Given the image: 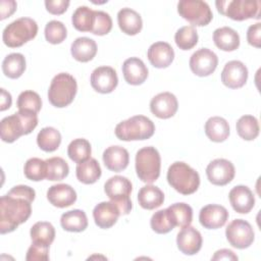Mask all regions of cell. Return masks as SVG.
<instances>
[{
  "label": "cell",
  "mask_w": 261,
  "mask_h": 261,
  "mask_svg": "<svg viewBox=\"0 0 261 261\" xmlns=\"http://www.w3.org/2000/svg\"><path fill=\"white\" fill-rule=\"evenodd\" d=\"M72 57L80 62L92 60L97 53V44L93 39L88 37L76 38L70 47Z\"/></svg>",
  "instance_id": "cell-26"
},
{
  "label": "cell",
  "mask_w": 261,
  "mask_h": 261,
  "mask_svg": "<svg viewBox=\"0 0 261 261\" xmlns=\"http://www.w3.org/2000/svg\"><path fill=\"white\" fill-rule=\"evenodd\" d=\"M36 192L24 185L13 187L0 199V232H11L25 222L32 213L31 203L35 200Z\"/></svg>",
  "instance_id": "cell-1"
},
{
  "label": "cell",
  "mask_w": 261,
  "mask_h": 261,
  "mask_svg": "<svg viewBox=\"0 0 261 261\" xmlns=\"http://www.w3.org/2000/svg\"><path fill=\"white\" fill-rule=\"evenodd\" d=\"M228 219V211L225 207L217 204L204 206L199 213V221L202 226L208 229L222 227Z\"/></svg>",
  "instance_id": "cell-16"
},
{
  "label": "cell",
  "mask_w": 261,
  "mask_h": 261,
  "mask_svg": "<svg viewBox=\"0 0 261 261\" xmlns=\"http://www.w3.org/2000/svg\"><path fill=\"white\" fill-rule=\"evenodd\" d=\"M138 202L142 208L153 210L163 204L164 194L158 187L147 185L139 191Z\"/></svg>",
  "instance_id": "cell-28"
},
{
  "label": "cell",
  "mask_w": 261,
  "mask_h": 261,
  "mask_svg": "<svg viewBox=\"0 0 261 261\" xmlns=\"http://www.w3.org/2000/svg\"><path fill=\"white\" fill-rule=\"evenodd\" d=\"M95 10L88 6H80L71 16V22L75 30L80 32H91L94 22Z\"/></svg>",
  "instance_id": "cell-38"
},
{
  "label": "cell",
  "mask_w": 261,
  "mask_h": 261,
  "mask_svg": "<svg viewBox=\"0 0 261 261\" xmlns=\"http://www.w3.org/2000/svg\"><path fill=\"white\" fill-rule=\"evenodd\" d=\"M12 103V98L11 95L5 90V89H1V104H0V110L4 111L6 109H8L11 106Z\"/></svg>",
  "instance_id": "cell-51"
},
{
  "label": "cell",
  "mask_w": 261,
  "mask_h": 261,
  "mask_svg": "<svg viewBox=\"0 0 261 261\" xmlns=\"http://www.w3.org/2000/svg\"><path fill=\"white\" fill-rule=\"evenodd\" d=\"M92 88L101 94L111 93L118 84L117 73L114 68L110 66H99L91 73Z\"/></svg>",
  "instance_id": "cell-14"
},
{
  "label": "cell",
  "mask_w": 261,
  "mask_h": 261,
  "mask_svg": "<svg viewBox=\"0 0 261 261\" xmlns=\"http://www.w3.org/2000/svg\"><path fill=\"white\" fill-rule=\"evenodd\" d=\"M103 162L109 170L119 172L127 167L129 155L123 147L110 146L103 152Z\"/></svg>",
  "instance_id": "cell-24"
},
{
  "label": "cell",
  "mask_w": 261,
  "mask_h": 261,
  "mask_svg": "<svg viewBox=\"0 0 261 261\" xmlns=\"http://www.w3.org/2000/svg\"><path fill=\"white\" fill-rule=\"evenodd\" d=\"M212 260H238V256L228 249H221L215 252Z\"/></svg>",
  "instance_id": "cell-50"
},
{
  "label": "cell",
  "mask_w": 261,
  "mask_h": 261,
  "mask_svg": "<svg viewBox=\"0 0 261 261\" xmlns=\"http://www.w3.org/2000/svg\"><path fill=\"white\" fill-rule=\"evenodd\" d=\"M205 134L212 142H223L229 136L228 122L223 117L212 116L205 122Z\"/></svg>",
  "instance_id": "cell-29"
},
{
  "label": "cell",
  "mask_w": 261,
  "mask_h": 261,
  "mask_svg": "<svg viewBox=\"0 0 261 261\" xmlns=\"http://www.w3.org/2000/svg\"><path fill=\"white\" fill-rule=\"evenodd\" d=\"M213 41L217 48L222 51H234L240 46L239 34L229 27L218 28L213 32Z\"/></svg>",
  "instance_id": "cell-27"
},
{
  "label": "cell",
  "mask_w": 261,
  "mask_h": 261,
  "mask_svg": "<svg viewBox=\"0 0 261 261\" xmlns=\"http://www.w3.org/2000/svg\"><path fill=\"white\" fill-rule=\"evenodd\" d=\"M217 55L208 48H201L192 54L190 68L198 76H208L217 67Z\"/></svg>",
  "instance_id": "cell-12"
},
{
  "label": "cell",
  "mask_w": 261,
  "mask_h": 261,
  "mask_svg": "<svg viewBox=\"0 0 261 261\" xmlns=\"http://www.w3.org/2000/svg\"><path fill=\"white\" fill-rule=\"evenodd\" d=\"M28 261H47L49 259V246L33 243L27 252Z\"/></svg>",
  "instance_id": "cell-46"
},
{
  "label": "cell",
  "mask_w": 261,
  "mask_h": 261,
  "mask_svg": "<svg viewBox=\"0 0 261 261\" xmlns=\"http://www.w3.org/2000/svg\"><path fill=\"white\" fill-rule=\"evenodd\" d=\"M45 6L48 12L51 14H62L66 11L67 7L69 6L68 0H46Z\"/></svg>",
  "instance_id": "cell-47"
},
{
  "label": "cell",
  "mask_w": 261,
  "mask_h": 261,
  "mask_svg": "<svg viewBox=\"0 0 261 261\" xmlns=\"http://www.w3.org/2000/svg\"><path fill=\"white\" fill-rule=\"evenodd\" d=\"M42 107V100L38 93L34 91H23L17 98L18 110H31L38 113Z\"/></svg>",
  "instance_id": "cell-43"
},
{
  "label": "cell",
  "mask_w": 261,
  "mask_h": 261,
  "mask_svg": "<svg viewBox=\"0 0 261 261\" xmlns=\"http://www.w3.org/2000/svg\"><path fill=\"white\" fill-rule=\"evenodd\" d=\"M150 224L151 228L157 233H167L175 227L167 208L155 212L151 217Z\"/></svg>",
  "instance_id": "cell-42"
},
{
  "label": "cell",
  "mask_w": 261,
  "mask_h": 261,
  "mask_svg": "<svg viewBox=\"0 0 261 261\" xmlns=\"http://www.w3.org/2000/svg\"><path fill=\"white\" fill-rule=\"evenodd\" d=\"M202 236L193 226H186L177 233L176 245L178 250L185 255H195L202 248Z\"/></svg>",
  "instance_id": "cell-18"
},
{
  "label": "cell",
  "mask_w": 261,
  "mask_h": 261,
  "mask_svg": "<svg viewBox=\"0 0 261 261\" xmlns=\"http://www.w3.org/2000/svg\"><path fill=\"white\" fill-rule=\"evenodd\" d=\"M61 143V135L59 130L52 126L42 128L37 136V144L45 152H53L57 150Z\"/></svg>",
  "instance_id": "cell-35"
},
{
  "label": "cell",
  "mask_w": 261,
  "mask_h": 261,
  "mask_svg": "<svg viewBox=\"0 0 261 261\" xmlns=\"http://www.w3.org/2000/svg\"><path fill=\"white\" fill-rule=\"evenodd\" d=\"M67 36L65 25L59 20H51L45 27V38L51 44L62 43Z\"/></svg>",
  "instance_id": "cell-44"
},
{
  "label": "cell",
  "mask_w": 261,
  "mask_h": 261,
  "mask_svg": "<svg viewBox=\"0 0 261 261\" xmlns=\"http://www.w3.org/2000/svg\"><path fill=\"white\" fill-rule=\"evenodd\" d=\"M178 108L176 97L170 92L159 93L150 102L151 112L158 118L166 119L172 117Z\"/></svg>",
  "instance_id": "cell-17"
},
{
  "label": "cell",
  "mask_w": 261,
  "mask_h": 261,
  "mask_svg": "<svg viewBox=\"0 0 261 261\" xmlns=\"http://www.w3.org/2000/svg\"><path fill=\"white\" fill-rule=\"evenodd\" d=\"M77 84L75 79L66 72L57 73L51 81L48 90L49 102L58 108L69 105L76 94Z\"/></svg>",
  "instance_id": "cell-5"
},
{
  "label": "cell",
  "mask_w": 261,
  "mask_h": 261,
  "mask_svg": "<svg viewBox=\"0 0 261 261\" xmlns=\"http://www.w3.org/2000/svg\"><path fill=\"white\" fill-rule=\"evenodd\" d=\"M132 190L130 180L122 175H114L104 185L106 196L118 207L121 215H126L132 210L133 205L129 198Z\"/></svg>",
  "instance_id": "cell-9"
},
{
  "label": "cell",
  "mask_w": 261,
  "mask_h": 261,
  "mask_svg": "<svg viewBox=\"0 0 261 261\" xmlns=\"http://www.w3.org/2000/svg\"><path fill=\"white\" fill-rule=\"evenodd\" d=\"M178 14L196 27L207 25L213 17L209 5L201 0H181L177 3Z\"/></svg>",
  "instance_id": "cell-10"
},
{
  "label": "cell",
  "mask_w": 261,
  "mask_h": 261,
  "mask_svg": "<svg viewBox=\"0 0 261 261\" xmlns=\"http://www.w3.org/2000/svg\"><path fill=\"white\" fill-rule=\"evenodd\" d=\"M77 179L85 185H92L96 182L101 176V167L95 158L77 163L75 168Z\"/></svg>",
  "instance_id": "cell-31"
},
{
  "label": "cell",
  "mask_w": 261,
  "mask_h": 261,
  "mask_svg": "<svg viewBox=\"0 0 261 261\" xmlns=\"http://www.w3.org/2000/svg\"><path fill=\"white\" fill-rule=\"evenodd\" d=\"M23 172L28 179L40 181L46 178V161L37 157L30 158L24 163Z\"/></svg>",
  "instance_id": "cell-41"
},
{
  "label": "cell",
  "mask_w": 261,
  "mask_h": 261,
  "mask_svg": "<svg viewBox=\"0 0 261 261\" xmlns=\"http://www.w3.org/2000/svg\"><path fill=\"white\" fill-rule=\"evenodd\" d=\"M161 158L158 150L152 146L140 149L136 154V171L139 178L146 182L152 184L160 175Z\"/></svg>",
  "instance_id": "cell-7"
},
{
  "label": "cell",
  "mask_w": 261,
  "mask_h": 261,
  "mask_svg": "<svg viewBox=\"0 0 261 261\" xmlns=\"http://www.w3.org/2000/svg\"><path fill=\"white\" fill-rule=\"evenodd\" d=\"M112 29V19L110 15L104 11L95 10L94 22L91 33L97 36L107 35Z\"/></svg>",
  "instance_id": "cell-45"
},
{
  "label": "cell",
  "mask_w": 261,
  "mask_h": 261,
  "mask_svg": "<svg viewBox=\"0 0 261 261\" xmlns=\"http://www.w3.org/2000/svg\"><path fill=\"white\" fill-rule=\"evenodd\" d=\"M31 239L33 243L49 246L55 239V228L47 221H38L31 227Z\"/></svg>",
  "instance_id": "cell-34"
},
{
  "label": "cell",
  "mask_w": 261,
  "mask_h": 261,
  "mask_svg": "<svg viewBox=\"0 0 261 261\" xmlns=\"http://www.w3.org/2000/svg\"><path fill=\"white\" fill-rule=\"evenodd\" d=\"M155 132L153 121L144 115H136L115 126V136L121 141H142L150 139Z\"/></svg>",
  "instance_id": "cell-4"
},
{
  "label": "cell",
  "mask_w": 261,
  "mask_h": 261,
  "mask_svg": "<svg viewBox=\"0 0 261 261\" xmlns=\"http://www.w3.org/2000/svg\"><path fill=\"white\" fill-rule=\"evenodd\" d=\"M218 12L238 21L249 18H260L261 2L259 0H225L216 1Z\"/></svg>",
  "instance_id": "cell-8"
},
{
  "label": "cell",
  "mask_w": 261,
  "mask_h": 261,
  "mask_svg": "<svg viewBox=\"0 0 261 261\" xmlns=\"http://www.w3.org/2000/svg\"><path fill=\"white\" fill-rule=\"evenodd\" d=\"M233 164L223 158H217L211 161L206 167V174L209 181L215 186H225L234 177Z\"/></svg>",
  "instance_id": "cell-13"
},
{
  "label": "cell",
  "mask_w": 261,
  "mask_h": 261,
  "mask_svg": "<svg viewBox=\"0 0 261 261\" xmlns=\"http://www.w3.org/2000/svg\"><path fill=\"white\" fill-rule=\"evenodd\" d=\"M248 80V68L239 60L228 61L221 72L222 84L229 89L242 88Z\"/></svg>",
  "instance_id": "cell-15"
},
{
  "label": "cell",
  "mask_w": 261,
  "mask_h": 261,
  "mask_svg": "<svg viewBox=\"0 0 261 261\" xmlns=\"http://www.w3.org/2000/svg\"><path fill=\"white\" fill-rule=\"evenodd\" d=\"M3 73L9 79H18L25 70V58L21 53L8 54L2 61Z\"/></svg>",
  "instance_id": "cell-32"
},
{
  "label": "cell",
  "mask_w": 261,
  "mask_h": 261,
  "mask_svg": "<svg viewBox=\"0 0 261 261\" xmlns=\"http://www.w3.org/2000/svg\"><path fill=\"white\" fill-rule=\"evenodd\" d=\"M117 22L122 33L129 36H135L139 34L143 27L141 15L137 11L128 7L122 8L118 11Z\"/></svg>",
  "instance_id": "cell-25"
},
{
  "label": "cell",
  "mask_w": 261,
  "mask_h": 261,
  "mask_svg": "<svg viewBox=\"0 0 261 261\" xmlns=\"http://www.w3.org/2000/svg\"><path fill=\"white\" fill-rule=\"evenodd\" d=\"M174 226L184 228L189 226L193 220V209L186 203H175L167 207Z\"/></svg>",
  "instance_id": "cell-33"
},
{
  "label": "cell",
  "mask_w": 261,
  "mask_h": 261,
  "mask_svg": "<svg viewBox=\"0 0 261 261\" xmlns=\"http://www.w3.org/2000/svg\"><path fill=\"white\" fill-rule=\"evenodd\" d=\"M46 161V178L48 180H62L68 175L69 166L61 157H51Z\"/></svg>",
  "instance_id": "cell-37"
},
{
  "label": "cell",
  "mask_w": 261,
  "mask_h": 261,
  "mask_svg": "<svg viewBox=\"0 0 261 261\" xmlns=\"http://www.w3.org/2000/svg\"><path fill=\"white\" fill-rule=\"evenodd\" d=\"M47 199L53 206L65 208L72 205L76 201V193L69 185H53L47 191Z\"/></svg>",
  "instance_id": "cell-22"
},
{
  "label": "cell",
  "mask_w": 261,
  "mask_h": 261,
  "mask_svg": "<svg viewBox=\"0 0 261 261\" xmlns=\"http://www.w3.org/2000/svg\"><path fill=\"white\" fill-rule=\"evenodd\" d=\"M122 73L127 84L138 86L147 80L148 68L142 59L130 57L124 60L122 64Z\"/></svg>",
  "instance_id": "cell-23"
},
{
  "label": "cell",
  "mask_w": 261,
  "mask_h": 261,
  "mask_svg": "<svg viewBox=\"0 0 261 261\" xmlns=\"http://www.w3.org/2000/svg\"><path fill=\"white\" fill-rule=\"evenodd\" d=\"M150 63L156 68H165L171 64L174 59V51L166 42L153 43L147 52Z\"/></svg>",
  "instance_id": "cell-21"
},
{
  "label": "cell",
  "mask_w": 261,
  "mask_h": 261,
  "mask_svg": "<svg viewBox=\"0 0 261 261\" xmlns=\"http://www.w3.org/2000/svg\"><path fill=\"white\" fill-rule=\"evenodd\" d=\"M225 236L228 243L237 249L250 247L255 239L252 225L244 219L232 220L225 229Z\"/></svg>",
  "instance_id": "cell-11"
},
{
  "label": "cell",
  "mask_w": 261,
  "mask_h": 261,
  "mask_svg": "<svg viewBox=\"0 0 261 261\" xmlns=\"http://www.w3.org/2000/svg\"><path fill=\"white\" fill-rule=\"evenodd\" d=\"M37 33L38 24L33 18L20 17L5 27L2 40L7 47L16 48L34 39Z\"/></svg>",
  "instance_id": "cell-6"
},
{
  "label": "cell",
  "mask_w": 261,
  "mask_h": 261,
  "mask_svg": "<svg viewBox=\"0 0 261 261\" xmlns=\"http://www.w3.org/2000/svg\"><path fill=\"white\" fill-rule=\"evenodd\" d=\"M168 184L179 194L191 195L200 186L199 173L185 162L176 161L167 170Z\"/></svg>",
  "instance_id": "cell-3"
},
{
  "label": "cell",
  "mask_w": 261,
  "mask_h": 261,
  "mask_svg": "<svg viewBox=\"0 0 261 261\" xmlns=\"http://www.w3.org/2000/svg\"><path fill=\"white\" fill-rule=\"evenodd\" d=\"M62 228L70 232L84 231L88 226V218L83 210L74 209L63 213L60 217Z\"/></svg>",
  "instance_id": "cell-30"
},
{
  "label": "cell",
  "mask_w": 261,
  "mask_h": 261,
  "mask_svg": "<svg viewBox=\"0 0 261 261\" xmlns=\"http://www.w3.org/2000/svg\"><path fill=\"white\" fill-rule=\"evenodd\" d=\"M16 2L14 0H2L0 2V19L9 17L16 9Z\"/></svg>",
  "instance_id": "cell-49"
},
{
  "label": "cell",
  "mask_w": 261,
  "mask_h": 261,
  "mask_svg": "<svg viewBox=\"0 0 261 261\" xmlns=\"http://www.w3.org/2000/svg\"><path fill=\"white\" fill-rule=\"evenodd\" d=\"M228 199L233 210L241 214L249 213L255 205L254 194L246 186L233 187L228 194Z\"/></svg>",
  "instance_id": "cell-19"
},
{
  "label": "cell",
  "mask_w": 261,
  "mask_h": 261,
  "mask_svg": "<svg viewBox=\"0 0 261 261\" xmlns=\"http://www.w3.org/2000/svg\"><path fill=\"white\" fill-rule=\"evenodd\" d=\"M176 46L181 50H190L198 43V33L195 27L185 25L178 29L174 35Z\"/></svg>",
  "instance_id": "cell-40"
},
{
  "label": "cell",
  "mask_w": 261,
  "mask_h": 261,
  "mask_svg": "<svg viewBox=\"0 0 261 261\" xmlns=\"http://www.w3.org/2000/svg\"><path fill=\"white\" fill-rule=\"evenodd\" d=\"M38 125L37 113L31 110H18L1 120L0 134L3 142L13 143L19 137L31 134Z\"/></svg>",
  "instance_id": "cell-2"
},
{
  "label": "cell",
  "mask_w": 261,
  "mask_h": 261,
  "mask_svg": "<svg viewBox=\"0 0 261 261\" xmlns=\"http://www.w3.org/2000/svg\"><path fill=\"white\" fill-rule=\"evenodd\" d=\"M91 145L88 140L80 138L71 141L67 147V155L75 163H81L91 158Z\"/></svg>",
  "instance_id": "cell-39"
},
{
  "label": "cell",
  "mask_w": 261,
  "mask_h": 261,
  "mask_svg": "<svg viewBox=\"0 0 261 261\" xmlns=\"http://www.w3.org/2000/svg\"><path fill=\"white\" fill-rule=\"evenodd\" d=\"M119 215H121L120 211L112 201L101 202L97 204L93 210V217L96 225L104 229L113 226Z\"/></svg>",
  "instance_id": "cell-20"
},
{
  "label": "cell",
  "mask_w": 261,
  "mask_h": 261,
  "mask_svg": "<svg viewBox=\"0 0 261 261\" xmlns=\"http://www.w3.org/2000/svg\"><path fill=\"white\" fill-rule=\"evenodd\" d=\"M238 135L246 140L253 141L259 135V123L255 116L253 115H243L239 118L236 124Z\"/></svg>",
  "instance_id": "cell-36"
},
{
  "label": "cell",
  "mask_w": 261,
  "mask_h": 261,
  "mask_svg": "<svg viewBox=\"0 0 261 261\" xmlns=\"http://www.w3.org/2000/svg\"><path fill=\"white\" fill-rule=\"evenodd\" d=\"M261 23L257 22L255 24H252L249 27L247 31V41L250 45L260 48V43H261Z\"/></svg>",
  "instance_id": "cell-48"
}]
</instances>
